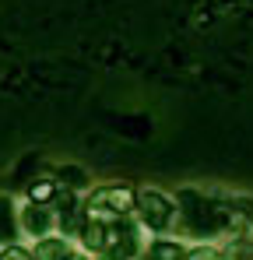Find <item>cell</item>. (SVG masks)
Segmentation results:
<instances>
[{
  "label": "cell",
  "instance_id": "1",
  "mask_svg": "<svg viewBox=\"0 0 253 260\" xmlns=\"http://www.w3.org/2000/svg\"><path fill=\"white\" fill-rule=\"evenodd\" d=\"M141 215H144V221L151 229H166L169 218H172V204H169V197H162L159 190H144L141 193Z\"/></svg>",
  "mask_w": 253,
  "mask_h": 260
},
{
  "label": "cell",
  "instance_id": "2",
  "mask_svg": "<svg viewBox=\"0 0 253 260\" xmlns=\"http://www.w3.org/2000/svg\"><path fill=\"white\" fill-rule=\"evenodd\" d=\"M91 211H99V208H109V211H116V215H123L134 208V193L126 190V186H109V190H99V193H91V204H88Z\"/></svg>",
  "mask_w": 253,
  "mask_h": 260
},
{
  "label": "cell",
  "instance_id": "3",
  "mask_svg": "<svg viewBox=\"0 0 253 260\" xmlns=\"http://www.w3.org/2000/svg\"><path fill=\"white\" fill-rule=\"evenodd\" d=\"M64 253H67V243L64 239H46V243H39V250H36L39 260H64Z\"/></svg>",
  "mask_w": 253,
  "mask_h": 260
},
{
  "label": "cell",
  "instance_id": "4",
  "mask_svg": "<svg viewBox=\"0 0 253 260\" xmlns=\"http://www.w3.org/2000/svg\"><path fill=\"white\" fill-rule=\"evenodd\" d=\"M25 225H28V232L39 236V232H46V225H49V215H46L42 208H28V211H25Z\"/></svg>",
  "mask_w": 253,
  "mask_h": 260
},
{
  "label": "cell",
  "instance_id": "5",
  "mask_svg": "<svg viewBox=\"0 0 253 260\" xmlns=\"http://www.w3.org/2000/svg\"><path fill=\"white\" fill-rule=\"evenodd\" d=\"M84 243H88L91 250H102V246H106V225H102V221H91V225L84 229Z\"/></svg>",
  "mask_w": 253,
  "mask_h": 260
},
{
  "label": "cell",
  "instance_id": "6",
  "mask_svg": "<svg viewBox=\"0 0 253 260\" xmlns=\"http://www.w3.org/2000/svg\"><path fill=\"white\" fill-rule=\"evenodd\" d=\"M151 260H183V250L176 243H155L151 246Z\"/></svg>",
  "mask_w": 253,
  "mask_h": 260
},
{
  "label": "cell",
  "instance_id": "7",
  "mask_svg": "<svg viewBox=\"0 0 253 260\" xmlns=\"http://www.w3.org/2000/svg\"><path fill=\"white\" fill-rule=\"evenodd\" d=\"M14 236V218H11V201H0V239L7 243Z\"/></svg>",
  "mask_w": 253,
  "mask_h": 260
},
{
  "label": "cell",
  "instance_id": "8",
  "mask_svg": "<svg viewBox=\"0 0 253 260\" xmlns=\"http://www.w3.org/2000/svg\"><path fill=\"white\" fill-rule=\"evenodd\" d=\"M28 193H32V201H49V197H53V186H49V183H36Z\"/></svg>",
  "mask_w": 253,
  "mask_h": 260
},
{
  "label": "cell",
  "instance_id": "9",
  "mask_svg": "<svg viewBox=\"0 0 253 260\" xmlns=\"http://www.w3.org/2000/svg\"><path fill=\"white\" fill-rule=\"evenodd\" d=\"M0 260H32V257H28L25 250H18V246H11V250H4V253H0Z\"/></svg>",
  "mask_w": 253,
  "mask_h": 260
},
{
  "label": "cell",
  "instance_id": "10",
  "mask_svg": "<svg viewBox=\"0 0 253 260\" xmlns=\"http://www.w3.org/2000/svg\"><path fill=\"white\" fill-rule=\"evenodd\" d=\"M190 260H222V257H218L214 250H194V253H190Z\"/></svg>",
  "mask_w": 253,
  "mask_h": 260
},
{
  "label": "cell",
  "instance_id": "11",
  "mask_svg": "<svg viewBox=\"0 0 253 260\" xmlns=\"http://www.w3.org/2000/svg\"><path fill=\"white\" fill-rule=\"evenodd\" d=\"M64 260H84V257H78V253H64Z\"/></svg>",
  "mask_w": 253,
  "mask_h": 260
}]
</instances>
